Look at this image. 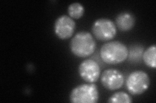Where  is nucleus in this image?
Segmentation results:
<instances>
[{
    "mask_svg": "<svg viewBox=\"0 0 156 103\" xmlns=\"http://www.w3.org/2000/svg\"><path fill=\"white\" fill-rule=\"evenodd\" d=\"M70 48L74 56L84 58L94 53L96 48V43L90 33L81 31L72 39Z\"/></svg>",
    "mask_w": 156,
    "mask_h": 103,
    "instance_id": "obj_2",
    "label": "nucleus"
},
{
    "mask_svg": "<svg viewBox=\"0 0 156 103\" xmlns=\"http://www.w3.org/2000/svg\"><path fill=\"white\" fill-rule=\"evenodd\" d=\"M76 30V23L70 17L62 15L55 22L54 31L56 36L62 40L70 38Z\"/></svg>",
    "mask_w": 156,
    "mask_h": 103,
    "instance_id": "obj_7",
    "label": "nucleus"
},
{
    "mask_svg": "<svg viewBox=\"0 0 156 103\" xmlns=\"http://www.w3.org/2000/svg\"><path fill=\"white\" fill-rule=\"evenodd\" d=\"M108 102L110 103H131L133 102L132 98L130 97L129 94L124 92H116L115 94L112 95L108 99Z\"/></svg>",
    "mask_w": 156,
    "mask_h": 103,
    "instance_id": "obj_12",
    "label": "nucleus"
},
{
    "mask_svg": "<svg viewBox=\"0 0 156 103\" xmlns=\"http://www.w3.org/2000/svg\"><path fill=\"white\" fill-rule=\"evenodd\" d=\"M78 72L85 82L94 83L98 80L101 70L97 62L92 60H86L80 65Z\"/></svg>",
    "mask_w": 156,
    "mask_h": 103,
    "instance_id": "obj_8",
    "label": "nucleus"
},
{
    "mask_svg": "<svg viewBox=\"0 0 156 103\" xmlns=\"http://www.w3.org/2000/svg\"><path fill=\"white\" fill-rule=\"evenodd\" d=\"M156 46L152 45L149 47L143 53V60L145 65L152 68H156Z\"/></svg>",
    "mask_w": 156,
    "mask_h": 103,
    "instance_id": "obj_10",
    "label": "nucleus"
},
{
    "mask_svg": "<svg viewBox=\"0 0 156 103\" xmlns=\"http://www.w3.org/2000/svg\"><path fill=\"white\" fill-rule=\"evenodd\" d=\"M92 32L98 40L108 41L116 36L117 29L116 24L111 19L100 18L92 24Z\"/></svg>",
    "mask_w": 156,
    "mask_h": 103,
    "instance_id": "obj_5",
    "label": "nucleus"
},
{
    "mask_svg": "<svg viewBox=\"0 0 156 103\" xmlns=\"http://www.w3.org/2000/svg\"><path fill=\"white\" fill-rule=\"evenodd\" d=\"M100 55L101 60L108 65H118L128 57L129 50L122 42L110 41L101 47Z\"/></svg>",
    "mask_w": 156,
    "mask_h": 103,
    "instance_id": "obj_1",
    "label": "nucleus"
},
{
    "mask_svg": "<svg viewBox=\"0 0 156 103\" xmlns=\"http://www.w3.org/2000/svg\"><path fill=\"white\" fill-rule=\"evenodd\" d=\"M135 24V18L128 12L119 14L116 18V27L122 32H128L132 29Z\"/></svg>",
    "mask_w": 156,
    "mask_h": 103,
    "instance_id": "obj_9",
    "label": "nucleus"
},
{
    "mask_svg": "<svg viewBox=\"0 0 156 103\" xmlns=\"http://www.w3.org/2000/svg\"><path fill=\"white\" fill-rule=\"evenodd\" d=\"M150 80L148 75L142 70L131 72L127 77L126 86L130 94L139 95L148 89Z\"/></svg>",
    "mask_w": 156,
    "mask_h": 103,
    "instance_id": "obj_4",
    "label": "nucleus"
},
{
    "mask_svg": "<svg viewBox=\"0 0 156 103\" xmlns=\"http://www.w3.org/2000/svg\"><path fill=\"white\" fill-rule=\"evenodd\" d=\"M101 82L106 89L114 91L120 89L124 84V76L120 70L107 69L102 73Z\"/></svg>",
    "mask_w": 156,
    "mask_h": 103,
    "instance_id": "obj_6",
    "label": "nucleus"
},
{
    "mask_svg": "<svg viewBox=\"0 0 156 103\" xmlns=\"http://www.w3.org/2000/svg\"><path fill=\"white\" fill-rule=\"evenodd\" d=\"M72 103H96L99 100V91L94 83H86L76 86L70 94Z\"/></svg>",
    "mask_w": 156,
    "mask_h": 103,
    "instance_id": "obj_3",
    "label": "nucleus"
},
{
    "mask_svg": "<svg viewBox=\"0 0 156 103\" xmlns=\"http://www.w3.org/2000/svg\"><path fill=\"white\" fill-rule=\"evenodd\" d=\"M85 8L83 5L80 3L70 4L68 7V13L72 19H78L83 16Z\"/></svg>",
    "mask_w": 156,
    "mask_h": 103,
    "instance_id": "obj_11",
    "label": "nucleus"
}]
</instances>
